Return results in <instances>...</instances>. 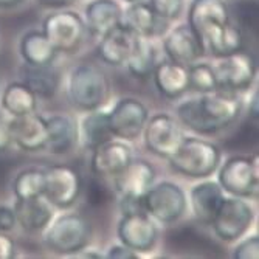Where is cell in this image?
Wrapping results in <instances>:
<instances>
[{"instance_id": "6da1fadb", "label": "cell", "mask_w": 259, "mask_h": 259, "mask_svg": "<svg viewBox=\"0 0 259 259\" xmlns=\"http://www.w3.org/2000/svg\"><path fill=\"white\" fill-rule=\"evenodd\" d=\"M242 110L244 101L238 93L214 90L180 103L177 118L199 135H213L236 123Z\"/></svg>"}, {"instance_id": "7a4b0ae2", "label": "cell", "mask_w": 259, "mask_h": 259, "mask_svg": "<svg viewBox=\"0 0 259 259\" xmlns=\"http://www.w3.org/2000/svg\"><path fill=\"white\" fill-rule=\"evenodd\" d=\"M174 172L188 179H208L213 176L222 161L218 145L200 137H186L172 157L168 158Z\"/></svg>"}, {"instance_id": "3957f363", "label": "cell", "mask_w": 259, "mask_h": 259, "mask_svg": "<svg viewBox=\"0 0 259 259\" xmlns=\"http://www.w3.org/2000/svg\"><path fill=\"white\" fill-rule=\"evenodd\" d=\"M44 231L47 248L61 256L78 254L89 247L93 236L90 221L78 213H65L53 218Z\"/></svg>"}, {"instance_id": "277c9868", "label": "cell", "mask_w": 259, "mask_h": 259, "mask_svg": "<svg viewBox=\"0 0 259 259\" xmlns=\"http://www.w3.org/2000/svg\"><path fill=\"white\" fill-rule=\"evenodd\" d=\"M68 98L84 112L101 109L109 95V81L101 68L92 64H79L68 75Z\"/></svg>"}, {"instance_id": "5b68a950", "label": "cell", "mask_w": 259, "mask_h": 259, "mask_svg": "<svg viewBox=\"0 0 259 259\" xmlns=\"http://www.w3.org/2000/svg\"><path fill=\"white\" fill-rule=\"evenodd\" d=\"M188 208V199L182 188L169 180L152 183L143 194L145 213L161 225L176 224Z\"/></svg>"}, {"instance_id": "8992f818", "label": "cell", "mask_w": 259, "mask_h": 259, "mask_svg": "<svg viewBox=\"0 0 259 259\" xmlns=\"http://www.w3.org/2000/svg\"><path fill=\"white\" fill-rule=\"evenodd\" d=\"M42 33L58 53L75 55L84 44L87 27L84 19L70 10H56L42 22Z\"/></svg>"}, {"instance_id": "52a82bcc", "label": "cell", "mask_w": 259, "mask_h": 259, "mask_svg": "<svg viewBox=\"0 0 259 259\" xmlns=\"http://www.w3.org/2000/svg\"><path fill=\"white\" fill-rule=\"evenodd\" d=\"M218 183L225 194L253 199L257 194V160L250 155H233L218 168Z\"/></svg>"}, {"instance_id": "ba28073f", "label": "cell", "mask_w": 259, "mask_h": 259, "mask_svg": "<svg viewBox=\"0 0 259 259\" xmlns=\"http://www.w3.org/2000/svg\"><path fill=\"white\" fill-rule=\"evenodd\" d=\"M253 222L254 209L245 199L225 196L209 225L221 241L236 242L248 233Z\"/></svg>"}, {"instance_id": "9c48e42d", "label": "cell", "mask_w": 259, "mask_h": 259, "mask_svg": "<svg viewBox=\"0 0 259 259\" xmlns=\"http://www.w3.org/2000/svg\"><path fill=\"white\" fill-rule=\"evenodd\" d=\"M218 90L228 93H239L248 90L257 73L256 59L251 53L238 50L231 55L219 58L213 65Z\"/></svg>"}, {"instance_id": "30bf717a", "label": "cell", "mask_w": 259, "mask_h": 259, "mask_svg": "<svg viewBox=\"0 0 259 259\" xmlns=\"http://www.w3.org/2000/svg\"><path fill=\"white\" fill-rule=\"evenodd\" d=\"M45 171L44 199L59 209L72 208L81 196V174L68 164H53Z\"/></svg>"}, {"instance_id": "8fae6325", "label": "cell", "mask_w": 259, "mask_h": 259, "mask_svg": "<svg viewBox=\"0 0 259 259\" xmlns=\"http://www.w3.org/2000/svg\"><path fill=\"white\" fill-rule=\"evenodd\" d=\"M141 135H143L146 149L151 154L166 160L176 154L185 138L179 121L168 113L149 115Z\"/></svg>"}, {"instance_id": "7c38bea8", "label": "cell", "mask_w": 259, "mask_h": 259, "mask_svg": "<svg viewBox=\"0 0 259 259\" xmlns=\"http://www.w3.org/2000/svg\"><path fill=\"white\" fill-rule=\"evenodd\" d=\"M148 118L149 110L138 98H120L109 112L112 135L124 141H135L143 134Z\"/></svg>"}, {"instance_id": "4fadbf2b", "label": "cell", "mask_w": 259, "mask_h": 259, "mask_svg": "<svg viewBox=\"0 0 259 259\" xmlns=\"http://www.w3.org/2000/svg\"><path fill=\"white\" fill-rule=\"evenodd\" d=\"M116 236L120 244L132 248L137 253L151 251L158 239V228L152 218L145 211L121 214L116 225Z\"/></svg>"}, {"instance_id": "5bb4252c", "label": "cell", "mask_w": 259, "mask_h": 259, "mask_svg": "<svg viewBox=\"0 0 259 259\" xmlns=\"http://www.w3.org/2000/svg\"><path fill=\"white\" fill-rule=\"evenodd\" d=\"M8 127L13 138V145L25 152L45 151L49 129H47L45 116L31 112L20 116L8 118Z\"/></svg>"}, {"instance_id": "9a60e30c", "label": "cell", "mask_w": 259, "mask_h": 259, "mask_svg": "<svg viewBox=\"0 0 259 259\" xmlns=\"http://www.w3.org/2000/svg\"><path fill=\"white\" fill-rule=\"evenodd\" d=\"M134 158L132 148L127 141L112 138L92 151L90 171L95 177H115L120 174Z\"/></svg>"}, {"instance_id": "2e32d148", "label": "cell", "mask_w": 259, "mask_h": 259, "mask_svg": "<svg viewBox=\"0 0 259 259\" xmlns=\"http://www.w3.org/2000/svg\"><path fill=\"white\" fill-rule=\"evenodd\" d=\"M163 50L169 61L191 65L205 55L203 44L188 23L174 27L163 37Z\"/></svg>"}, {"instance_id": "e0dca14e", "label": "cell", "mask_w": 259, "mask_h": 259, "mask_svg": "<svg viewBox=\"0 0 259 259\" xmlns=\"http://www.w3.org/2000/svg\"><path fill=\"white\" fill-rule=\"evenodd\" d=\"M155 168L145 158H132L127 166L113 177V188L120 197H143L155 182Z\"/></svg>"}, {"instance_id": "ac0fdd59", "label": "cell", "mask_w": 259, "mask_h": 259, "mask_svg": "<svg viewBox=\"0 0 259 259\" xmlns=\"http://www.w3.org/2000/svg\"><path fill=\"white\" fill-rule=\"evenodd\" d=\"M225 0H193L188 10V25L202 40L206 33L231 20Z\"/></svg>"}, {"instance_id": "d6986e66", "label": "cell", "mask_w": 259, "mask_h": 259, "mask_svg": "<svg viewBox=\"0 0 259 259\" xmlns=\"http://www.w3.org/2000/svg\"><path fill=\"white\" fill-rule=\"evenodd\" d=\"M121 25H124L134 34L148 39L161 37L168 31V20L158 17L146 0L129 4V7L123 10Z\"/></svg>"}, {"instance_id": "ffe728a7", "label": "cell", "mask_w": 259, "mask_h": 259, "mask_svg": "<svg viewBox=\"0 0 259 259\" xmlns=\"http://www.w3.org/2000/svg\"><path fill=\"white\" fill-rule=\"evenodd\" d=\"M151 76L154 79V85L158 90V93L168 100H179L190 90V72H188V65L169 59L157 62Z\"/></svg>"}, {"instance_id": "44dd1931", "label": "cell", "mask_w": 259, "mask_h": 259, "mask_svg": "<svg viewBox=\"0 0 259 259\" xmlns=\"http://www.w3.org/2000/svg\"><path fill=\"white\" fill-rule=\"evenodd\" d=\"M100 42L97 47V53L100 59L112 67H121L126 64L137 34L127 30L124 25H116L112 30L106 31L100 36Z\"/></svg>"}, {"instance_id": "7402d4cb", "label": "cell", "mask_w": 259, "mask_h": 259, "mask_svg": "<svg viewBox=\"0 0 259 259\" xmlns=\"http://www.w3.org/2000/svg\"><path fill=\"white\" fill-rule=\"evenodd\" d=\"M225 193L221 185L214 180H205L194 185L190 191V206L196 221L202 225H209L214 219Z\"/></svg>"}, {"instance_id": "603a6c76", "label": "cell", "mask_w": 259, "mask_h": 259, "mask_svg": "<svg viewBox=\"0 0 259 259\" xmlns=\"http://www.w3.org/2000/svg\"><path fill=\"white\" fill-rule=\"evenodd\" d=\"M47 120L49 140L45 151L53 155H65L72 152L79 141V129L76 121L65 113H55Z\"/></svg>"}, {"instance_id": "cb8c5ba5", "label": "cell", "mask_w": 259, "mask_h": 259, "mask_svg": "<svg viewBox=\"0 0 259 259\" xmlns=\"http://www.w3.org/2000/svg\"><path fill=\"white\" fill-rule=\"evenodd\" d=\"M13 209L16 214L17 225H20L22 230L27 233L44 231L55 218L53 206L44 197L27 199V200L16 199Z\"/></svg>"}, {"instance_id": "d4e9b609", "label": "cell", "mask_w": 259, "mask_h": 259, "mask_svg": "<svg viewBox=\"0 0 259 259\" xmlns=\"http://www.w3.org/2000/svg\"><path fill=\"white\" fill-rule=\"evenodd\" d=\"M123 8L116 0H92L84 8V22L90 33L101 36L121 23Z\"/></svg>"}, {"instance_id": "484cf974", "label": "cell", "mask_w": 259, "mask_h": 259, "mask_svg": "<svg viewBox=\"0 0 259 259\" xmlns=\"http://www.w3.org/2000/svg\"><path fill=\"white\" fill-rule=\"evenodd\" d=\"M202 44L205 52H209L216 58H224L238 50H242L244 34L242 30L230 20L206 33L202 39Z\"/></svg>"}, {"instance_id": "4316f807", "label": "cell", "mask_w": 259, "mask_h": 259, "mask_svg": "<svg viewBox=\"0 0 259 259\" xmlns=\"http://www.w3.org/2000/svg\"><path fill=\"white\" fill-rule=\"evenodd\" d=\"M19 53L25 64L37 67L52 65L58 56V52L42 30H30L23 34L19 42Z\"/></svg>"}, {"instance_id": "83f0119b", "label": "cell", "mask_w": 259, "mask_h": 259, "mask_svg": "<svg viewBox=\"0 0 259 259\" xmlns=\"http://www.w3.org/2000/svg\"><path fill=\"white\" fill-rule=\"evenodd\" d=\"M22 82H25L39 100H52L59 89V75L52 65H28L20 67Z\"/></svg>"}, {"instance_id": "f1b7e54d", "label": "cell", "mask_w": 259, "mask_h": 259, "mask_svg": "<svg viewBox=\"0 0 259 259\" xmlns=\"http://www.w3.org/2000/svg\"><path fill=\"white\" fill-rule=\"evenodd\" d=\"M79 129V140L82 146L87 151H93L106 141L115 138L110 131L109 124V112L95 109L87 112V115L81 120Z\"/></svg>"}, {"instance_id": "f546056e", "label": "cell", "mask_w": 259, "mask_h": 259, "mask_svg": "<svg viewBox=\"0 0 259 259\" xmlns=\"http://www.w3.org/2000/svg\"><path fill=\"white\" fill-rule=\"evenodd\" d=\"M39 98L22 81L10 82L2 93V109L10 116H20L37 110Z\"/></svg>"}, {"instance_id": "4dcf8cb0", "label": "cell", "mask_w": 259, "mask_h": 259, "mask_svg": "<svg viewBox=\"0 0 259 259\" xmlns=\"http://www.w3.org/2000/svg\"><path fill=\"white\" fill-rule=\"evenodd\" d=\"M127 67V72L138 79L151 78L154 68L157 65V50L151 39L137 36L132 52L124 64Z\"/></svg>"}, {"instance_id": "1f68e13d", "label": "cell", "mask_w": 259, "mask_h": 259, "mask_svg": "<svg viewBox=\"0 0 259 259\" xmlns=\"http://www.w3.org/2000/svg\"><path fill=\"white\" fill-rule=\"evenodd\" d=\"M45 171L39 168H25L13 179V194L19 200L36 199L44 196Z\"/></svg>"}, {"instance_id": "d6a6232c", "label": "cell", "mask_w": 259, "mask_h": 259, "mask_svg": "<svg viewBox=\"0 0 259 259\" xmlns=\"http://www.w3.org/2000/svg\"><path fill=\"white\" fill-rule=\"evenodd\" d=\"M188 72H190V90L197 93H209L218 90L214 70L211 64L196 61L194 64L188 65Z\"/></svg>"}, {"instance_id": "836d02e7", "label": "cell", "mask_w": 259, "mask_h": 259, "mask_svg": "<svg viewBox=\"0 0 259 259\" xmlns=\"http://www.w3.org/2000/svg\"><path fill=\"white\" fill-rule=\"evenodd\" d=\"M154 13L164 20H176L183 11V0H149Z\"/></svg>"}, {"instance_id": "e575fe53", "label": "cell", "mask_w": 259, "mask_h": 259, "mask_svg": "<svg viewBox=\"0 0 259 259\" xmlns=\"http://www.w3.org/2000/svg\"><path fill=\"white\" fill-rule=\"evenodd\" d=\"M233 257L234 259H257L259 257V238H257V234H251V236L239 239L238 245L233 250Z\"/></svg>"}, {"instance_id": "d590c367", "label": "cell", "mask_w": 259, "mask_h": 259, "mask_svg": "<svg viewBox=\"0 0 259 259\" xmlns=\"http://www.w3.org/2000/svg\"><path fill=\"white\" fill-rule=\"evenodd\" d=\"M109 197V193L106 190V186L101 185L98 180H90L87 186V202L92 205H103Z\"/></svg>"}, {"instance_id": "8d00e7d4", "label": "cell", "mask_w": 259, "mask_h": 259, "mask_svg": "<svg viewBox=\"0 0 259 259\" xmlns=\"http://www.w3.org/2000/svg\"><path fill=\"white\" fill-rule=\"evenodd\" d=\"M17 227L16 214L13 206L8 205H0V231L2 233H10Z\"/></svg>"}, {"instance_id": "74e56055", "label": "cell", "mask_w": 259, "mask_h": 259, "mask_svg": "<svg viewBox=\"0 0 259 259\" xmlns=\"http://www.w3.org/2000/svg\"><path fill=\"white\" fill-rule=\"evenodd\" d=\"M104 257H109V259H138L140 253L134 251L132 248H129L123 244H116V245L109 247Z\"/></svg>"}, {"instance_id": "f35d334b", "label": "cell", "mask_w": 259, "mask_h": 259, "mask_svg": "<svg viewBox=\"0 0 259 259\" xmlns=\"http://www.w3.org/2000/svg\"><path fill=\"white\" fill-rule=\"evenodd\" d=\"M13 146V138L8 127V116L0 113V154L7 152Z\"/></svg>"}, {"instance_id": "ab89813d", "label": "cell", "mask_w": 259, "mask_h": 259, "mask_svg": "<svg viewBox=\"0 0 259 259\" xmlns=\"http://www.w3.org/2000/svg\"><path fill=\"white\" fill-rule=\"evenodd\" d=\"M16 244L7 233L0 231V259H13L16 257Z\"/></svg>"}, {"instance_id": "60d3db41", "label": "cell", "mask_w": 259, "mask_h": 259, "mask_svg": "<svg viewBox=\"0 0 259 259\" xmlns=\"http://www.w3.org/2000/svg\"><path fill=\"white\" fill-rule=\"evenodd\" d=\"M75 0H37V4L47 10H65L73 5Z\"/></svg>"}, {"instance_id": "b9f144b4", "label": "cell", "mask_w": 259, "mask_h": 259, "mask_svg": "<svg viewBox=\"0 0 259 259\" xmlns=\"http://www.w3.org/2000/svg\"><path fill=\"white\" fill-rule=\"evenodd\" d=\"M248 115L250 118H253L254 121H257L259 118V101H257V90L253 92V97L248 103Z\"/></svg>"}, {"instance_id": "7bdbcfd3", "label": "cell", "mask_w": 259, "mask_h": 259, "mask_svg": "<svg viewBox=\"0 0 259 259\" xmlns=\"http://www.w3.org/2000/svg\"><path fill=\"white\" fill-rule=\"evenodd\" d=\"M75 256H79V257H98V259H100V257H104V254L100 253V251H93V250H89V251H87L85 248H84L82 251H79L78 254H75Z\"/></svg>"}, {"instance_id": "ee69618b", "label": "cell", "mask_w": 259, "mask_h": 259, "mask_svg": "<svg viewBox=\"0 0 259 259\" xmlns=\"http://www.w3.org/2000/svg\"><path fill=\"white\" fill-rule=\"evenodd\" d=\"M23 2L25 0H0V8H14Z\"/></svg>"}, {"instance_id": "f6af8a7d", "label": "cell", "mask_w": 259, "mask_h": 259, "mask_svg": "<svg viewBox=\"0 0 259 259\" xmlns=\"http://www.w3.org/2000/svg\"><path fill=\"white\" fill-rule=\"evenodd\" d=\"M126 4H135V2H143V0H124Z\"/></svg>"}, {"instance_id": "bcb514c9", "label": "cell", "mask_w": 259, "mask_h": 259, "mask_svg": "<svg viewBox=\"0 0 259 259\" xmlns=\"http://www.w3.org/2000/svg\"><path fill=\"white\" fill-rule=\"evenodd\" d=\"M0 93H2V87H0Z\"/></svg>"}]
</instances>
